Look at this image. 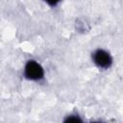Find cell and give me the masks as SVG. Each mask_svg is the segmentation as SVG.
I'll use <instances>...</instances> for the list:
<instances>
[{"instance_id": "7a4b0ae2", "label": "cell", "mask_w": 123, "mask_h": 123, "mask_svg": "<svg viewBox=\"0 0 123 123\" xmlns=\"http://www.w3.org/2000/svg\"><path fill=\"white\" fill-rule=\"evenodd\" d=\"M91 63L100 71H108L114 64L112 53L105 47H96L90 52Z\"/></svg>"}, {"instance_id": "6da1fadb", "label": "cell", "mask_w": 123, "mask_h": 123, "mask_svg": "<svg viewBox=\"0 0 123 123\" xmlns=\"http://www.w3.org/2000/svg\"><path fill=\"white\" fill-rule=\"evenodd\" d=\"M21 75L23 79L30 83L43 84L46 80V71L42 63L37 59H28L25 61Z\"/></svg>"}, {"instance_id": "277c9868", "label": "cell", "mask_w": 123, "mask_h": 123, "mask_svg": "<svg viewBox=\"0 0 123 123\" xmlns=\"http://www.w3.org/2000/svg\"><path fill=\"white\" fill-rule=\"evenodd\" d=\"M45 4L51 8H56L59 4H61V2L60 1H45Z\"/></svg>"}, {"instance_id": "5b68a950", "label": "cell", "mask_w": 123, "mask_h": 123, "mask_svg": "<svg viewBox=\"0 0 123 123\" xmlns=\"http://www.w3.org/2000/svg\"><path fill=\"white\" fill-rule=\"evenodd\" d=\"M88 123H102V122L99 121V120H92V121H90V122H88Z\"/></svg>"}, {"instance_id": "3957f363", "label": "cell", "mask_w": 123, "mask_h": 123, "mask_svg": "<svg viewBox=\"0 0 123 123\" xmlns=\"http://www.w3.org/2000/svg\"><path fill=\"white\" fill-rule=\"evenodd\" d=\"M62 123H86L82 115L78 112H70L66 114L63 118Z\"/></svg>"}]
</instances>
